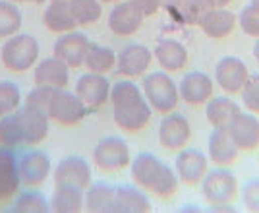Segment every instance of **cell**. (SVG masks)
<instances>
[{
    "mask_svg": "<svg viewBox=\"0 0 259 213\" xmlns=\"http://www.w3.org/2000/svg\"><path fill=\"white\" fill-rule=\"evenodd\" d=\"M16 115L20 118V124L23 130V144L27 146H39L41 141L49 136V124L51 118L45 111L33 109L29 105H23L16 111Z\"/></svg>",
    "mask_w": 259,
    "mask_h": 213,
    "instance_id": "ac0fdd59",
    "label": "cell"
},
{
    "mask_svg": "<svg viewBox=\"0 0 259 213\" xmlns=\"http://www.w3.org/2000/svg\"><path fill=\"white\" fill-rule=\"evenodd\" d=\"M143 91L138 84H134L132 80H120L116 84L110 87V105H112V111L116 109H126V106H132L136 103L143 101Z\"/></svg>",
    "mask_w": 259,
    "mask_h": 213,
    "instance_id": "4dcf8cb0",
    "label": "cell"
},
{
    "mask_svg": "<svg viewBox=\"0 0 259 213\" xmlns=\"http://www.w3.org/2000/svg\"><path fill=\"white\" fill-rule=\"evenodd\" d=\"M238 25L240 29L251 39H259V4L249 2L238 16Z\"/></svg>",
    "mask_w": 259,
    "mask_h": 213,
    "instance_id": "74e56055",
    "label": "cell"
},
{
    "mask_svg": "<svg viewBox=\"0 0 259 213\" xmlns=\"http://www.w3.org/2000/svg\"><path fill=\"white\" fill-rule=\"evenodd\" d=\"M153 58L161 66V70L172 74V72H180L186 68L190 56H188V49L184 43L176 39H161L153 51Z\"/></svg>",
    "mask_w": 259,
    "mask_h": 213,
    "instance_id": "d6986e66",
    "label": "cell"
},
{
    "mask_svg": "<svg viewBox=\"0 0 259 213\" xmlns=\"http://www.w3.org/2000/svg\"><path fill=\"white\" fill-rule=\"evenodd\" d=\"M236 25L238 18L234 12H230L228 8H213L197 27H201V31L209 39H227L228 35L234 33Z\"/></svg>",
    "mask_w": 259,
    "mask_h": 213,
    "instance_id": "d4e9b609",
    "label": "cell"
},
{
    "mask_svg": "<svg viewBox=\"0 0 259 213\" xmlns=\"http://www.w3.org/2000/svg\"><path fill=\"white\" fill-rule=\"evenodd\" d=\"M211 10H213L211 0H186L182 6H180L182 18L188 25H199L201 20Z\"/></svg>",
    "mask_w": 259,
    "mask_h": 213,
    "instance_id": "8d00e7d4",
    "label": "cell"
},
{
    "mask_svg": "<svg viewBox=\"0 0 259 213\" xmlns=\"http://www.w3.org/2000/svg\"><path fill=\"white\" fill-rule=\"evenodd\" d=\"M39 41L29 33H16L6 39L0 49V60L6 70L14 74H22L31 70L39 60Z\"/></svg>",
    "mask_w": 259,
    "mask_h": 213,
    "instance_id": "7a4b0ae2",
    "label": "cell"
},
{
    "mask_svg": "<svg viewBox=\"0 0 259 213\" xmlns=\"http://www.w3.org/2000/svg\"><path fill=\"white\" fill-rule=\"evenodd\" d=\"M153 117V109L151 105L147 103V99H143L140 103L132 106H126V109H116L112 111V118H114V124L128 132V134H136V132H141L143 128L151 122Z\"/></svg>",
    "mask_w": 259,
    "mask_h": 213,
    "instance_id": "7402d4cb",
    "label": "cell"
},
{
    "mask_svg": "<svg viewBox=\"0 0 259 213\" xmlns=\"http://www.w3.org/2000/svg\"><path fill=\"white\" fill-rule=\"evenodd\" d=\"M49 203H51V211L77 213L85 207V192L70 186H56Z\"/></svg>",
    "mask_w": 259,
    "mask_h": 213,
    "instance_id": "f1b7e54d",
    "label": "cell"
},
{
    "mask_svg": "<svg viewBox=\"0 0 259 213\" xmlns=\"http://www.w3.org/2000/svg\"><path fill=\"white\" fill-rule=\"evenodd\" d=\"M230 2H232V0H211L213 8H228V6H230Z\"/></svg>",
    "mask_w": 259,
    "mask_h": 213,
    "instance_id": "ee69618b",
    "label": "cell"
},
{
    "mask_svg": "<svg viewBox=\"0 0 259 213\" xmlns=\"http://www.w3.org/2000/svg\"><path fill=\"white\" fill-rule=\"evenodd\" d=\"M253 58H255L257 64H259V39H257V43L253 45Z\"/></svg>",
    "mask_w": 259,
    "mask_h": 213,
    "instance_id": "bcb514c9",
    "label": "cell"
},
{
    "mask_svg": "<svg viewBox=\"0 0 259 213\" xmlns=\"http://www.w3.org/2000/svg\"><path fill=\"white\" fill-rule=\"evenodd\" d=\"M89 47H91V41H89V37H87L85 33L68 31V33H62V35L56 39L53 53H54V56L60 58L70 70H76V68H81L83 62H85Z\"/></svg>",
    "mask_w": 259,
    "mask_h": 213,
    "instance_id": "7c38bea8",
    "label": "cell"
},
{
    "mask_svg": "<svg viewBox=\"0 0 259 213\" xmlns=\"http://www.w3.org/2000/svg\"><path fill=\"white\" fill-rule=\"evenodd\" d=\"M12 2H16V4H18V2H22V4H37V6H39V4H43L47 0H12Z\"/></svg>",
    "mask_w": 259,
    "mask_h": 213,
    "instance_id": "f6af8a7d",
    "label": "cell"
},
{
    "mask_svg": "<svg viewBox=\"0 0 259 213\" xmlns=\"http://www.w3.org/2000/svg\"><path fill=\"white\" fill-rule=\"evenodd\" d=\"M33 80H35V85L66 89L70 84V68L53 54L49 58H43L41 62H37V68L33 72Z\"/></svg>",
    "mask_w": 259,
    "mask_h": 213,
    "instance_id": "ffe728a7",
    "label": "cell"
},
{
    "mask_svg": "<svg viewBox=\"0 0 259 213\" xmlns=\"http://www.w3.org/2000/svg\"><path fill=\"white\" fill-rule=\"evenodd\" d=\"M199 186L203 200L215 209H225L227 205L234 203L240 192L236 174L227 167H217L215 170H209Z\"/></svg>",
    "mask_w": 259,
    "mask_h": 213,
    "instance_id": "277c9868",
    "label": "cell"
},
{
    "mask_svg": "<svg viewBox=\"0 0 259 213\" xmlns=\"http://www.w3.org/2000/svg\"><path fill=\"white\" fill-rule=\"evenodd\" d=\"M58 89L54 87H47V85H35L31 91L25 97V105L33 106V109H39V111H45L49 115V105L53 101L54 93Z\"/></svg>",
    "mask_w": 259,
    "mask_h": 213,
    "instance_id": "ab89813d",
    "label": "cell"
},
{
    "mask_svg": "<svg viewBox=\"0 0 259 213\" xmlns=\"http://www.w3.org/2000/svg\"><path fill=\"white\" fill-rule=\"evenodd\" d=\"M157 138L166 151L176 153L180 149L188 148V144L192 141V124L184 115L172 111V113L164 115V118L161 120L159 130H157Z\"/></svg>",
    "mask_w": 259,
    "mask_h": 213,
    "instance_id": "52a82bcc",
    "label": "cell"
},
{
    "mask_svg": "<svg viewBox=\"0 0 259 213\" xmlns=\"http://www.w3.org/2000/svg\"><path fill=\"white\" fill-rule=\"evenodd\" d=\"M251 4H259V0H251Z\"/></svg>",
    "mask_w": 259,
    "mask_h": 213,
    "instance_id": "c3c4849f",
    "label": "cell"
},
{
    "mask_svg": "<svg viewBox=\"0 0 259 213\" xmlns=\"http://www.w3.org/2000/svg\"><path fill=\"white\" fill-rule=\"evenodd\" d=\"M53 163L51 157L41 149H29L18 159L20 181L25 188H39L51 176Z\"/></svg>",
    "mask_w": 259,
    "mask_h": 213,
    "instance_id": "9c48e42d",
    "label": "cell"
},
{
    "mask_svg": "<svg viewBox=\"0 0 259 213\" xmlns=\"http://www.w3.org/2000/svg\"><path fill=\"white\" fill-rule=\"evenodd\" d=\"M14 211H23V213H45L51 211V203L45 198L41 192L37 190H25L20 192L16 196L14 202Z\"/></svg>",
    "mask_w": 259,
    "mask_h": 213,
    "instance_id": "e575fe53",
    "label": "cell"
},
{
    "mask_svg": "<svg viewBox=\"0 0 259 213\" xmlns=\"http://www.w3.org/2000/svg\"><path fill=\"white\" fill-rule=\"evenodd\" d=\"M58 2H70V0H58Z\"/></svg>",
    "mask_w": 259,
    "mask_h": 213,
    "instance_id": "681fc988",
    "label": "cell"
},
{
    "mask_svg": "<svg viewBox=\"0 0 259 213\" xmlns=\"http://www.w3.org/2000/svg\"><path fill=\"white\" fill-rule=\"evenodd\" d=\"M22 105V91L14 82H0V118L16 113Z\"/></svg>",
    "mask_w": 259,
    "mask_h": 213,
    "instance_id": "d590c367",
    "label": "cell"
},
{
    "mask_svg": "<svg viewBox=\"0 0 259 213\" xmlns=\"http://www.w3.org/2000/svg\"><path fill=\"white\" fill-rule=\"evenodd\" d=\"M145 16L141 14L130 0H120L108 14V29L118 37H130L138 33L143 25Z\"/></svg>",
    "mask_w": 259,
    "mask_h": 213,
    "instance_id": "e0dca14e",
    "label": "cell"
},
{
    "mask_svg": "<svg viewBox=\"0 0 259 213\" xmlns=\"http://www.w3.org/2000/svg\"><path fill=\"white\" fill-rule=\"evenodd\" d=\"M110 82L105 74L87 72L76 84V95L85 103L87 109H101L110 99Z\"/></svg>",
    "mask_w": 259,
    "mask_h": 213,
    "instance_id": "9a60e30c",
    "label": "cell"
},
{
    "mask_svg": "<svg viewBox=\"0 0 259 213\" xmlns=\"http://www.w3.org/2000/svg\"><path fill=\"white\" fill-rule=\"evenodd\" d=\"M209 172V159L201 149L184 148L176 155V176L186 186H199Z\"/></svg>",
    "mask_w": 259,
    "mask_h": 213,
    "instance_id": "30bf717a",
    "label": "cell"
},
{
    "mask_svg": "<svg viewBox=\"0 0 259 213\" xmlns=\"http://www.w3.org/2000/svg\"><path fill=\"white\" fill-rule=\"evenodd\" d=\"M22 186L18 172V157L14 149L0 148V203L12 200Z\"/></svg>",
    "mask_w": 259,
    "mask_h": 213,
    "instance_id": "603a6c76",
    "label": "cell"
},
{
    "mask_svg": "<svg viewBox=\"0 0 259 213\" xmlns=\"http://www.w3.org/2000/svg\"><path fill=\"white\" fill-rule=\"evenodd\" d=\"M101 2H120V0H101Z\"/></svg>",
    "mask_w": 259,
    "mask_h": 213,
    "instance_id": "7dc6e473",
    "label": "cell"
},
{
    "mask_svg": "<svg viewBox=\"0 0 259 213\" xmlns=\"http://www.w3.org/2000/svg\"><path fill=\"white\" fill-rule=\"evenodd\" d=\"M93 165L101 172H120L132 163V151L126 139L108 136L93 148Z\"/></svg>",
    "mask_w": 259,
    "mask_h": 213,
    "instance_id": "5b68a950",
    "label": "cell"
},
{
    "mask_svg": "<svg viewBox=\"0 0 259 213\" xmlns=\"http://www.w3.org/2000/svg\"><path fill=\"white\" fill-rule=\"evenodd\" d=\"M153 62L151 49H147L145 45L134 43L124 47L118 54H116V72L128 80H136L145 76Z\"/></svg>",
    "mask_w": 259,
    "mask_h": 213,
    "instance_id": "4fadbf2b",
    "label": "cell"
},
{
    "mask_svg": "<svg viewBox=\"0 0 259 213\" xmlns=\"http://www.w3.org/2000/svg\"><path fill=\"white\" fill-rule=\"evenodd\" d=\"M43 23L45 27L53 33L76 31L77 27V21L72 14L70 2H58V0H51V4L45 8Z\"/></svg>",
    "mask_w": 259,
    "mask_h": 213,
    "instance_id": "484cf974",
    "label": "cell"
},
{
    "mask_svg": "<svg viewBox=\"0 0 259 213\" xmlns=\"http://www.w3.org/2000/svg\"><path fill=\"white\" fill-rule=\"evenodd\" d=\"M87 115L85 103L68 89H58L49 105V118L60 126H77Z\"/></svg>",
    "mask_w": 259,
    "mask_h": 213,
    "instance_id": "8992f818",
    "label": "cell"
},
{
    "mask_svg": "<svg viewBox=\"0 0 259 213\" xmlns=\"http://www.w3.org/2000/svg\"><path fill=\"white\" fill-rule=\"evenodd\" d=\"M162 4H164V6H168V8H180V6H182L184 2H186V0H161Z\"/></svg>",
    "mask_w": 259,
    "mask_h": 213,
    "instance_id": "7bdbcfd3",
    "label": "cell"
},
{
    "mask_svg": "<svg viewBox=\"0 0 259 213\" xmlns=\"http://www.w3.org/2000/svg\"><path fill=\"white\" fill-rule=\"evenodd\" d=\"M242 203L248 211L259 213V179L249 181L242 188Z\"/></svg>",
    "mask_w": 259,
    "mask_h": 213,
    "instance_id": "60d3db41",
    "label": "cell"
},
{
    "mask_svg": "<svg viewBox=\"0 0 259 213\" xmlns=\"http://www.w3.org/2000/svg\"><path fill=\"white\" fill-rule=\"evenodd\" d=\"M141 91H143V97L147 99V103L151 105L153 113H159V115L172 113L180 103L178 85L164 70L145 76L141 84Z\"/></svg>",
    "mask_w": 259,
    "mask_h": 213,
    "instance_id": "3957f363",
    "label": "cell"
},
{
    "mask_svg": "<svg viewBox=\"0 0 259 213\" xmlns=\"http://www.w3.org/2000/svg\"><path fill=\"white\" fill-rule=\"evenodd\" d=\"M70 8L77 25H93L103 16L101 0H70Z\"/></svg>",
    "mask_w": 259,
    "mask_h": 213,
    "instance_id": "836d02e7",
    "label": "cell"
},
{
    "mask_svg": "<svg viewBox=\"0 0 259 213\" xmlns=\"http://www.w3.org/2000/svg\"><path fill=\"white\" fill-rule=\"evenodd\" d=\"M207 155H209V161L217 167H230L232 163L238 161L240 149L227 130L213 128V134L209 136V141H207Z\"/></svg>",
    "mask_w": 259,
    "mask_h": 213,
    "instance_id": "44dd1931",
    "label": "cell"
},
{
    "mask_svg": "<svg viewBox=\"0 0 259 213\" xmlns=\"http://www.w3.org/2000/svg\"><path fill=\"white\" fill-rule=\"evenodd\" d=\"M132 181L143 192H149L157 198L168 200L178 192L180 181L164 161H161L153 153H140L130 163Z\"/></svg>",
    "mask_w": 259,
    "mask_h": 213,
    "instance_id": "6da1fadb",
    "label": "cell"
},
{
    "mask_svg": "<svg viewBox=\"0 0 259 213\" xmlns=\"http://www.w3.org/2000/svg\"><path fill=\"white\" fill-rule=\"evenodd\" d=\"M130 2H132L145 18H147V16H155L162 6L161 0H130Z\"/></svg>",
    "mask_w": 259,
    "mask_h": 213,
    "instance_id": "b9f144b4",
    "label": "cell"
},
{
    "mask_svg": "<svg viewBox=\"0 0 259 213\" xmlns=\"http://www.w3.org/2000/svg\"><path fill=\"white\" fill-rule=\"evenodd\" d=\"M238 113L240 106L232 99V95H213L205 103L207 122L215 130H227Z\"/></svg>",
    "mask_w": 259,
    "mask_h": 213,
    "instance_id": "cb8c5ba5",
    "label": "cell"
},
{
    "mask_svg": "<svg viewBox=\"0 0 259 213\" xmlns=\"http://www.w3.org/2000/svg\"><path fill=\"white\" fill-rule=\"evenodd\" d=\"M248 78V66L238 56H223L215 66V82L227 95H240Z\"/></svg>",
    "mask_w": 259,
    "mask_h": 213,
    "instance_id": "8fae6325",
    "label": "cell"
},
{
    "mask_svg": "<svg viewBox=\"0 0 259 213\" xmlns=\"http://www.w3.org/2000/svg\"><path fill=\"white\" fill-rule=\"evenodd\" d=\"M83 66H85L89 72H93V74L107 76L108 72H112L116 68V53L112 49H108V47L91 43Z\"/></svg>",
    "mask_w": 259,
    "mask_h": 213,
    "instance_id": "f546056e",
    "label": "cell"
},
{
    "mask_svg": "<svg viewBox=\"0 0 259 213\" xmlns=\"http://www.w3.org/2000/svg\"><path fill=\"white\" fill-rule=\"evenodd\" d=\"M151 211V202L140 186H116L114 213H145Z\"/></svg>",
    "mask_w": 259,
    "mask_h": 213,
    "instance_id": "4316f807",
    "label": "cell"
},
{
    "mask_svg": "<svg viewBox=\"0 0 259 213\" xmlns=\"http://www.w3.org/2000/svg\"><path fill=\"white\" fill-rule=\"evenodd\" d=\"M240 151H255L259 148V118L253 113H238L227 128Z\"/></svg>",
    "mask_w": 259,
    "mask_h": 213,
    "instance_id": "2e32d148",
    "label": "cell"
},
{
    "mask_svg": "<svg viewBox=\"0 0 259 213\" xmlns=\"http://www.w3.org/2000/svg\"><path fill=\"white\" fill-rule=\"evenodd\" d=\"M116 186L108 182H91L85 190V209L93 213H114Z\"/></svg>",
    "mask_w": 259,
    "mask_h": 213,
    "instance_id": "83f0119b",
    "label": "cell"
},
{
    "mask_svg": "<svg viewBox=\"0 0 259 213\" xmlns=\"http://www.w3.org/2000/svg\"><path fill=\"white\" fill-rule=\"evenodd\" d=\"M91 165L79 155H68L56 165L53 172L54 186H70L85 192L91 184Z\"/></svg>",
    "mask_w": 259,
    "mask_h": 213,
    "instance_id": "ba28073f",
    "label": "cell"
},
{
    "mask_svg": "<svg viewBox=\"0 0 259 213\" xmlns=\"http://www.w3.org/2000/svg\"><path fill=\"white\" fill-rule=\"evenodd\" d=\"M22 12L12 0H0V39H8L22 29Z\"/></svg>",
    "mask_w": 259,
    "mask_h": 213,
    "instance_id": "1f68e13d",
    "label": "cell"
},
{
    "mask_svg": "<svg viewBox=\"0 0 259 213\" xmlns=\"http://www.w3.org/2000/svg\"><path fill=\"white\" fill-rule=\"evenodd\" d=\"M180 101L188 103L190 106H203L215 95V84L205 72H190L180 80L178 84Z\"/></svg>",
    "mask_w": 259,
    "mask_h": 213,
    "instance_id": "5bb4252c",
    "label": "cell"
},
{
    "mask_svg": "<svg viewBox=\"0 0 259 213\" xmlns=\"http://www.w3.org/2000/svg\"><path fill=\"white\" fill-rule=\"evenodd\" d=\"M23 144V130L16 113L0 118V148L16 149Z\"/></svg>",
    "mask_w": 259,
    "mask_h": 213,
    "instance_id": "d6a6232c",
    "label": "cell"
},
{
    "mask_svg": "<svg viewBox=\"0 0 259 213\" xmlns=\"http://www.w3.org/2000/svg\"><path fill=\"white\" fill-rule=\"evenodd\" d=\"M240 97H242V105L248 113L259 115V74H249L248 82L240 91Z\"/></svg>",
    "mask_w": 259,
    "mask_h": 213,
    "instance_id": "f35d334b",
    "label": "cell"
}]
</instances>
